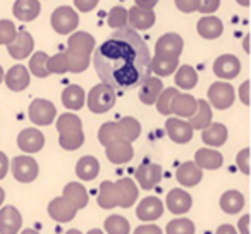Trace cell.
Listing matches in <instances>:
<instances>
[{
	"label": "cell",
	"mask_w": 251,
	"mask_h": 234,
	"mask_svg": "<svg viewBox=\"0 0 251 234\" xmlns=\"http://www.w3.org/2000/svg\"><path fill=\"white\" fill-rule=\"evenodd\" d=\"M176 179L186 188H193L203 179V172L195 162H184L176 171Z\"/></svg>",
	"instance_id": "21"
},
{
	"label": "cell",
	"mask_w": 251,
	"mask_h": 234,
	"mask_svg": "<svg viewBox=\"0 0 251 234\" xmlns=\"http://www.w3.org/2000/svg\"><path fill=\"white\" fill-rule=\"evenodd\" d=\"M105 231L107 234H129V220L122 215H110L105 220Z\"/></svg>",
	"instance_id": "39"
},
{
	"label": "cell",
	"mask_w": 251,
	"mask_h": 234,
	"mask_svg": "<svg viewBox=\"0 0 251 234\" xmlns=\"http://www.w3.org/2000/svg\"><path fill=\"white\" fill-rule=\"evenodd\" d=\"M195 164L200 169H210V171H215V169L222 167L224 157L220 155V152L212 150V148H200L195 154Z\"/></svg>",
	"instance_id": "23"
},
{
	"label": "cell",
	"mask_w": 251,
	"mask_h": 234,
	"mask_svg": "<svg viewBox=\"0 0 251 234\" xmlns=\"http://www.w3.org/2000/svg\"><path fill=\"white\" fill-rule=\"evenodd\" d=\"M127 25L129 28L136 29V31H145V29H150L155 25V14L151 9H143V7H134L129 9L127 12Z\"/></svg>",
	"instance_id": "15"
},
{
	"label": "cell",
	"mask_w": 251,
	"mask_h": 234,
	"mask_svg": "<svg viewBox=\"0 0 251 234\" xmlns=\"http://www.w3.org/2000/svg\"><path fill=\"white\" fill-rule=\"evenodd\" d=\"M4 198H5V193H4V189L0 188V205L4 203Z\"/></svg>",
	"instance_id": "58"
},
{
	"label": "cell",
	"mask_w": 251,
	"mask_h": 234,
	"mask_svg": "<svg viewBox=\"0 0 251 234\" xmlns=\"http://www.w3.org/2000/svg\"><path fill=\"white\" fill-rule=\"evenodd\" d=\"M45 145V136L42 131L35 130V128H28V130L21 131L18 136V147L26 154H36L40 152Z\"/></svg>",
	"instance_id": "17"
},
{
	"label": "cell",
	"mask_w": 251,
	"mask_h": 234,
	"mask_svg": "<svg viewBox=\"0 0 251 234\" xmlns=\"http://www.w3.org/2000/svg\"><path fill=\"white\" fill-rule=\"evenodd\" d=\"M9 171V158L4 152H0V179H4Z\"/></svg>",
	"instance_id": "53"
},
{
	"label": "cell",
	"mask_w": 251,
	"mask_h": 234,
	"mask_svg": "<svg viewBox=\"0 0 251 234\" xmlns=\"http://www.w3.org/2000/svg\"><path fill=\"white\" fill-rule=\"evenodd\" d=\"M95 49V38L90 33L77 31L69 36L67 50L64 52L69 64V71L74 74H79L88 69L90 66V55Z\"/></svg>",
	"instance_id": "2"
},
{
	"label": "cell",
	"mask_w": 251,
	"mask_h": 234,
	"mask_svg": "<svg viewBox=\"0 0 251 234\" xmlns=\"http://www.w3.org/2000/svg\"><path fill=\"white\" fill-rule=\"evenodd\" d=\"M248 42H250V38L246 36V40H244V50H246V52H250V47H248Z\"/></svg>",
	"instance_id": "61"
},
{
	"label": "cell",
	"mask_w": 251,
	"mask_h": 234,
	"mask_svg": "<svg viewBox=\"0 0 251 234\" xmlns=\"http://www.w3.org/2000/svg\"><path fill=\"white\" fill-rule=\"evenodd\" d=\"M182 38L177 33H167V35L160 36L155 45V55L158 57H179L182 52Z\"/></svg>",
	"instance_id": "11"
},
{
	"label": "cell",
	"mask_w": 251,
	"mask_h": 234,
	"mask_svg": "<svg viewBox=\"0 0 251 234\" xmlns=\"http://www.w3.org/2000/svg\"><path fill=\"white\" fill-rule=\"evenodd\" d=\"M239 234H250V215H243L239 219Z\"/></svg>",
	"instance_id": "54"
},
{
	"label": "cell",
	"mask_w": 251,
	"mask_h": 234,
	"mask_svg": "<svg viewBox=\"0 0 251 234\" xmlns=\"http://www.w3.org/2000/svg\"><path fill=\"white\" fill-rule=\"evenodd\" d=\"M239 98L244 105H250V81H244L243 86L239 88Z\"/></svg>",
	"instance_id": "52"
},
{
	"label": "cell",
	"mask_w": 251,
	"mask_h": 234,
	"mask_svg": "<svg viewBox=\"0 0 251 234\" xmlns=\"http://www.w3.org/2000/svg\"><path fill=\"white\" fill-rule=\"evenodd\" d=\"M40 2L38 0H16L12 12L21 21H35L40 14Z\"/></svg>",
	"instance_id": "28"
},
{
	"label": "cell",
	"mask_w": 251,
	"mask_h": 234,
	"mask_svg": "<svg viewBox=\"0 0 251 234\" xmlns=\"http://www.w3.org/2000/svg\"><path fill=\"white\" fill-rule=\"evenodd\" d=\"M115 184H117V189H119V207H122V208L133 207L138 198V188L133 179H129V178L119 179Z\"/></svg>",
	"instance_id": "22"
},
{
	"label": "cell",
	"mask_w": 251,
	"mask_h": 234,
	"mask_svg": "<svg viewBox=\"0 0 251 234\" xmlns=\"http://www.w3.org/2000/svg\"><path fill=\"white\" fill-rule=\"evenodd\" d=\"M236 98V91H234L232 84L224 83V81H217L208 88V100L219 110H226L234 104Z\"/></svg>",
	"instance_id": "7"
},
{
	"label": "cell",
	"mask_w": 251,
	"mask_h": 234,
	"mask_svg": "<svg viewBox=\"0 0 251 234\" xmlns=\"http://www.w3.org/2000/svg\"><path fill=\"white\" fill-rule=\"evenodd\" d=\"M21 234H38V233H36L35 229H25V231H23Z\"/></svg>",
	"instance_id": "59"
},
{
	"label": "cell",
	"mask_w": 251,
	"mask_h": 234,
	"mask_svg": "<svg viewBox=\"0 0 251 234\" xmlns=\"http://www.w3.org/2000/svg\"><path fill=\"white\" fill-rule=\"evenodd\" d=\"M165 202H167V208L172 213H176V215L186 213L193 205V200L189 196V193H186L184 189H179V188L171 189L167 193V200Z\"/></svg>",
	"instance_id": "20"
},
{
	"label": "cell",
	"mask_w": 251,
	"mask_h": 234,
	"mask_svg": "<svg viewBox=\"0 0 251 234\" xmlns=\"http://www.w3.org/2000/svg\"><path fill=\"white\" fill-rule=\"evenodd\" d=\"M227 134L229 133H227V128L224 126V124L210 123L208 126L203 130L201 140H203V143L208 145V147H222L227 141Z\"/></svg>",
	"instance_id": "27"
},
{
	"label": "cell",
	"mask_w": 251,
	"mask_h": 234,
	"mask_svg": "<svg viewBox=\"0 0 251 234\" xmlns=\"http://www.w3.org/2000/svg\"><path fill=\"white\" fill-rule=\"evenodd\" d=\"M134 2H136L138 7H143V9H153L158 4V0H134Z\"/></svg>",
	"instance_id": "55"
},
{
	"label": "cell",
	"mask_w": 251,
	"mask_h": 234,
	"mask_svg": "<svg viewBox=\"0 0 251 234\" xmlns=\"http://www.w3.org/2000/svg\"><path fill=\"white\" fill-rule=\"evenodd\" d=\"M23 217L16 207H2L0 210V234H18Z\"/></svg>",
	"instance_id": "19"
},
{
	"label": "cell",
	"mask_w": 251,
	"mask_h": 234,
	"mask_svg": "<svg viewBox=\"0 0 251 234\" xmlns=\"http://www.w3.org/2000/svg\"><path fill=\"white\" fill-rule=\"evenodd\" d=\"M107 158L112 164H126L134 157V150L129 141L126 140H114L107 145Z\"/></svg>",
	"instance_id": "16"
},
{
	"label": "cell",
	"mask_w": 251,
	"mask_h": 234,
	"mask_svg": "<svg viewBox=\"0 0 251 234\" xmlns=\"http://www.w3.org/2000/svg\"><path fill=\"white\" fill-rule=\"evenodd\" d=\"M117 124V134L121 140H126L133 143L134 140H138L141 134V124L138 123L134 117H122Z\"/></svg>",
	"instance_id": "32"
},
{
	"label": "cell",
	"mask_w": 251,
	"mask_h": 234,
	"mask_svg": "<svg viewBox=\"0 0 251 234\" xmlns=\"http://www.w3.org/2000/svg\"><path fill=\"white\" fill-rule=\"evenodd\" d=\"M236 2L239 5H243V7H248V5H250V0H236Z\"/></svg>",
	"instance_id": "57"
},
{
	"label": "cell",
	"mask_w": 251,
	"mask_h": 234,
	"mask_svg": "<svg viewBox=\"0 0 251 234\" xmlns=\"http://www.w3.org/2000/svg\"><path fill=\"white\" fill-rule=\"evenodd\" d=\"M88 234H103V233H101L100 229H93V231H90Z\"/></svg>",
	"instance_id": "63"
},
{
	"label": "cell",
	"mask_w": 251,
	"mask_h": 234,
	"mask_svg": "<svg viewBox=\"0 0 251 234\" xmlns=\"http://www.w3.org/2000/svg\"><path fill=\"white\" fill-rule=\"evenodd\" d=\"M167 234H195V224L189 219H174L165 227Z\"/></svg>",
	"instance_id": "43"
},
{
	"label": "cell",
	"mask_w": 251,
	"mask_h": 234,
	"mask_svg": "<svg viewBox=\"0 0 251 234\" xmlns=\"http://www.w3.org/2000/svg\"><path fill=\"white\" fill-rule=\"evenodd\" d=\"M162 174H164V171H162L160 165L141 164L140 167L136 169V172H134V179H136L138 184L143 189H153L155 186L160 182Z\"/></svg>",
	"instance_id": "12"
},
{
	"label": "cell",
	"mask_w": 251,
	"mask_h": 234,
	"mask_svg": "<svg viewBox=\"0 0 251 234\" xmlns=\"http://www.w3.org/2000/svg\"><path fill=\"white\" fill-rule=\"evenodd\" d=\"M29 119L33 121V124H38V126H49L55 119V105L49 100H43V98H36L29 105Z\"/></svg>",
	"instance_id": "8"
},
{
	"label": "cell",
	"mask_w": 251,
	"mask_h": 234,
	"mask_svg": "<svg viewBox=\"0 0 251 234\" xmlns=\"http://www.w3.org/2000/svg\"><path fill=\"white\" fill-rule=\"evenodd\" d=\"M4 81V69H2V66H0V83Z\"/></svg>",
	"instance_id": "62"
},
{
	"label": "cell",
	"mask_w": 251,
	"mask_h": 234,
	"mask_svg": "<svg viewBox=\"0 0 251 234\" xmlns=\"http://www.w3.org/2000/svg\"><path fill=\"white\" fill-rule=\"evenodd\" d=\"M165 131H167L169 138H171L174 143L184 145L188 141H191L193 138V128L189 123L179 119V117H169L167 123H165Z\"/></svg>",
	"instance_id": "9"
},
{
	"label": "cell",
	"mask_w": 251,
	"mask_h": 234,
	"mask_svg": "<svg viewBox=\"0 0 251 234\" xmlns=\"http://www.w3.org/2000/svg\"><path fill=\"white\" fill-rule=\"evenodd\" d=\"M179 93L177 88H167V90H162V93L158 95L157 98V110L164 115H171L172 114V102H174V97Z\"/></svg>",
	"instance_id": "41"
},
{
	"label": "cell",
	"mask_w": 251,
	"mask_h": 234,
	"mask_svg": "<svg viewBox=\"0 0 251 234\" xmlns=\"http://www.w3.org/2000/svg\"><path fill=\"white\" fill-rule=\"evenodd\" d=\"M177 66H179V57L155 55L153 59H150V69H151V73H155L157 76H169V74L177 69Z\"/></svg>",
	"instance_id": "37"
},
{
	"label": "cell",
	"mask_w": 251,
	"mask_h": 234,
	"mask_svg": "<svg viewBox=\"0 0 251 234\" xmlns=\"http://www.w3.org/2000/svg\"><path fill=\"white\" fill-rule=\"evenodd\" d=\"M114 140H119L117 124L115 123H105L103 126L100 128V131H98V141H100L103 147H107V145Z\"/></svg>",
	"instance_id": "45"
},
{
	"label": "cell",
	"mask_w": 251,
	"mask_h": 234,
	"mask_svg": "<svg viewBox=\"0 0 251 234\" xmlns=\"http://www.w3.org/2000/svg\"><path fill=\"white\" fill-rule=\"evenodd\" d=\"M196 110V98L186 93H177L172 102V114L177 117H191Z\"/></svg>",
	"instance_id": "33"
},
{
	"label": "cell",
	"mask_w": 251,
	"mask_h": 234,
	"mask_svg": "<svg viewBox=\"0 0 251 234\" xmlns=\"http://www.w3.org/2000/svg\"><path fill=\"white\" fill-rule=\"evenodd\" d=\"M215 234H237V231L234 229L230 224H224V226H220L219 229H217Z\"/></svg>",
	"instance_id": "56"
},
{
	"label": "cell",
	"mask_w": 251,
	"mask_h": 234,
	"mask_svg": "<svg viewBox=\"0 0 251 234\" xmlns=\"http://www.w3.org/2000/svg\"><path fill=\"white\" fill-rule=\"evenodd\" d=\"M213 73H215V76H219L220 79H234V78L241 73L239 59L230 55V53L220 55L219 59L213 62Z\"/></svg>",
	"instance_id": "13"
},
{
	"label": "cell",
	"mask_w": 251,
	"mask_h": 234,
	"mask_svg": "<svg viewBox=\"0 0 251 234\" xmlns=\"http://www.w3.org/2000/svg\"><path fill=\"white\" fill-rule=\"evenodd\" d=\"M66 234H83V233H79V231H77V229H69Z\"/></svg>",
	"instance_id": "60"
},
{
	"label": "cell",
	"mask_w": 251,
	"mask_h": 234,
	"mask_svg": "<svg viewBox=\"0 0 251 234\" xmlns=\"http://www.w3.org/2000/svg\"><path fill=\"white\" fill-rule=\"evenodd\" d=\"M84 102H86V93L77 84H71V86H67L62 91V104L69 110H79V108H83Z\"/></svg>",
	"instance_id": "30"
},
{
	"label": "cell",
	"mask_w": 251,
	"mask_h": 234,
	"mask_svg": "<svg viewBox=\"0 0 251 234\" xmlns=\"http://www.w3.org/2000/svg\"><path fill=\"white\" fill-rule=\"evenodd\" d=\"M9 167H11L14 179H18L19 182H31L38 176V162L29 155L14 157Z\"/></svg>",
	"instance_id": "5"
},
{
	"label": "cell",
	"mask_w": 251,
	"mask_h": 234,
	"mask_svg": "<svg viewBox=\"0 0 251 234\" xmlns=\"http://www.w3.org/2000/svg\"><path fill=\"white\" fill-rule=\"evenodd\" d=\"M176 5H177V9L181 12H186V14H189V12H195L196 7H198V0H174Z\"/></svg>",
	"instance_id": "49"
},
{
	"label": "cell",
	"mask_w": 251,
	"mask_h": 234,
	"mask_svg": "<svg viewBox=\"0 0 251 234\" xmlns=\"http://www.w3.org/2000/svg\"><path fill=\"white\" fill-rule=\"evenodd\" d=\"M16 26L9 19H2L0 21V45H9L16 36Z\"/></svg>",
	"instance_id": "46"
},
{
	"label": "cell",
	"mask_w": 251,
	"mask_h": 234,
	"mask_svg": "<svg viewBox=\"0 0 251 234\" xmlns=\"http://www.w3.org/2000/svg\"><path fill=\"white\" fill-rule=\"evenodd\" d=\"M164 90V84L158 78H151L148 76L143 83L140 84V100L145 105H153L157 102L158 95Z\"/></svg>",
	"instance_id": "25"
},
{
	"label": "cell",
	"mask_w": 251,
	"mask_h": 234,
	"mask_svg": "<svg viewBox=\"0 0 251 234\" xmlns=\"http://www.w3.org/2000/svg\"><path fill=\"white\" fill-rule=\"evenodd\" d=\"M236 164H237V167L241 169V172L250 174V150H248V148H244V150H241L239 154H237Z\"/></svg>",
	"instance_id": "48"
},
{
	"label": "cell",
	"mask_w": 251,
	"mask_h": 234,
	"mask_svg": "<svg viewBox=\"0 0 251 234\" xmlns=\"http://www.w3.org/2000/svg\"><path fill=\"white\" fill-rule=\"evenodd\" d=\"M115 105V90L105 83L93 86L88 93V108L93 114H105Z\"/></svg>",
	"instance_id": "4"
},
{
	"label": "cell",
	"mask_w": 251,
	"mask_h": 234,
	"mask_svg": "<svg viewBox=\"0 0 251 234\" xmlns=\"http://www.w3.org/2000/svg\"><path fill=\"white\" fill-rule=\"evenodd\" d=\"M150 50L136 29H115L97 50L93 64L97 74L114 90L136 88L150 76Z\"/></svg>",
	"instance_id": "1"
},
{
	"label": "cell",
	"mask_w": 251,
	"mask_h": 234,
	"mask_svg": "<svg viewBox=\"0 0 251 234\" xmlns=\"http://www.w3.org/2000/svg\"><path fill=\"white\" fill-rule=\"evenodd\" d=\"M97 202L101 208L110 210L114 207H119V189L115 182L103 181L100 184V193L97 196Z\"/></svg>",
	"instance_id": "26"
},
{
	"label": "cell",
	"mask_w": 251,
	"mask_h": 234,
	"mask_svg": "<svg viewBox=\"0 0 251 234\" xmlns=\"http://www.w3.org/2000/svg\"><path fill=\"white\" fill-rule=\"evenodd\" d=\"M220 0H198V7L196 11H200L201 14H213L219 9Z\"/></svg>",
	"instance_id": "47"
},
{
	"label": "cell",
	"mask_w": 251,
	"mask_h": 234,
	"mask_svg": "<svg viewBox=\"0 0 251 234\" xmlns=\"http://www.w3.org/2000/svg\"><path fill=\"white\" fill-rule=\"evenodd\" d=\"M212 123V108L206 100H196V110L189 117V124L193 130H205Z\"/></svg>",
	"instance_id": "31"
},
{
	"label": "cell",
	"mask_w": 251,
	"mask_h": 234,
	"mask_svg": "<svg viewBox=\"0 0 251 234\" xmlns=\"http://www.w3.org/2000/svg\"><path fill=\"white\" fill-rule=\"evenodd\" d=\"M5 84L12 91H23L29 86V73L25 66H14L5 74Z\"/></svg>",
	"instance_id": "24"
},
{
	"label": "cell",
	"mask_w": 251,
	"mask_h": 234,
	"mask_svg": "<svg viewBox=\"0 0 251 234\" xmlns=\"http://www.w3.org/2000/svg\"><path fill=\"white\" fill-rule=\"evenodd\" d=\"M59 143L64 150H77L84 143V133L81 119L76 114H62L57 119Z\"/></svg>",
	"instance_id": "3"
},
{
	"label": "cell",
	"mask_w": 251,
	"mask_h": 234,
	"mask_svg": "<svg viewBox=\"0 0 251 234\" xmlns=\"http://www.w3.org/2000/svg\"><path fill=\"white\" fill-rule=\"evenodd\" d=\"M198 35L205 40H215L222 35L224 31V25L219 18H212V16H206V18H201L198 21Z\"/></svg>",
	"instance_id": "29"
},
{
	"label": "cell",
	"mask_w": 251,
	"mask_h": 234,
	"mask_svg": "<svg viewBox=\"0 0 251 234\" xmlns=\"http://www.w3.org/2000/svg\"><path fill=\"white\" fill-rule=\"evenodd\" d=\"M47 69H49L50 74H64L69 71V64H67V59L64 55V52L55 53L53 57H49L47 60Z\"/></svg>",
	"instance_id": "44"
},
{
	"label": "cell",
	"mask_w": 251,
	"mask_h": 234,
	"mask_svg": "<svg viewBox=\"0 0 251 234\" xmlns=\"http://www.w3.org/2000/svg\"><path fill=\"white\" fill-rule=\"evenodd\" d=\"M107 23L112 29H122L127 26V11L121 5L117 7H112L108 11V16H107Z\"/></svg>",
	"instance_id": "42"
},
{
	"label": "cell",
	"mask_w": 251,
	"mask_h": 234,
	"mask_svg": "<svg viewBox=\"0 0 251 234\" xmlns=\"http://www.w3.org/2000/svg\"><path fill=\"white\" fill-rule=\"evenodd\" d=\"M100 172V162L97 160L91 155H86V157L79 158V162L76 164V174L79 179L83 181H91L95 179Z\"/></svg>",
	"instance_id": "35"
},
{
	"label": "cell",
	"mask_w": 251,
	"mask_h": 234,
	"mask_svg": "<svg viewBox=\"0 0 251 234\" xmlns=\"http://www.w3.org/2000/svg\"><path fill=\"white\" fill-rule=\"evenodd\" d=\"M79 25V16L74 12L73 7L69 5H62V7L55 9L52 14V28L55 29L59 35H69Z\"/></svg>",
	"instance_id": "6"
},
{
	"label": "cell",
	"mask_w": 251,
	"mask_h": 234,
	"mask_svg": "<svg viewBox=\"0 0 251 234\" xmlns=\"http://www.w3.org/2000/svg\"><path fill=\"white\" fill-rule=\"evenodd\" d=\"M134 234H164V233H162L160 227L155 226V224H145V226L136 227Z\"/></svg>",
	"instance_id": "51"
},
{
	"label": "cell",
	"mask_w": 251,
	"mask_h": 234,
	"mask_svg": "<svg viewBox=\"0 0 251 234\" xmlns=\"http://www.w3.org/2000/svg\"><path fill=\"white\" fill-rule=\"evenodd\" d=\"M64 196L76 207L77 210L79 208H84L88 205V193H86V188H84L81 182H69V184L64 188Z\"/></svg>",
	"instance_id": "36"
},
{
	"label": "cell",
	"mask_w": 251,
	"mask_h": 234,
	"mask_svg": "<svg viewBox=\"0 0 251 234\" xmlns=\"http://www.w3.org/2000/svg\"><path fill=\"white\" fill-rule=\"evenodd\" d=\"M164 213V203H162L160 198L157 196H147L140 202V205L136 207V215L140 220H147V222H151V220H157L158 217H162Z\"/></svg>",
	"instance_id": "18"
},
{
	"label": "cell",
	"mask_w": 251,
	"mask_h": 234,
	"mask_svg": "<svg viewBox=\"0 0 251 234\" xmlns=\"http://www.w3.org/2000/svg\"><path fill=\"white\" fill-rule=\"evenodd\" d=\"M244 207V196L243 193H239L237 189H229L220 196V208L226 213H239Z\"/></svg>",
	"instance_id": "34"
},
{
	"label": "cell",
	"mask_w": 251,
	"mask_h": 234,
	"mask_svg": "<svg viewBox=\"0 0 251 234\" xmlns=\"http://www.w3.org/2000/svg\"><path fill=\"white\" fill-rule=\"evenodd\" d=\"M198 83V73L191 66H181L176 73V84L182 90H191Z\"/></svg>",
	"instance_id": "38"
},
{
	"label": "cell",
	"mask_w": 251,
	"mask_h": 234,
	"mask_svg": "<svg viewBox=\"0 0 251 234\" xmlns=\"http://www.w3.org/2000/svg\"><path fill=\"white\" fill-rule=\"evenodd\" d=\"M77 208L66 198V196H59L53 198L49 203V215L52 217L55 222H71L76 217Z\"/></svg>",
	"instance_id": "10"
},
{
	"label": "cell",
	"mask_w": 251,
	"mask_h": 234,
	"mask_svg": "<svg viewBox=\"0 0 251 234\" xmlns=\"http://www.w3.org/2000/svg\"><path fill=\"white\" fill-rule=\"evenodd\" d=\"M33 47H35L33 36L29 35L28 31H19V33H16L14 40L7 45V50L12 59L21 60V59H26V57L33 52Z\"/></svg>",
	"instance_id": "14"
},
{
	"label": "cell",
	"mask_w": 251,
	"mask_h": 234,
	"mask_svg": "<svg viewBox=\"0 0 251 234\" xmlns=\"http://www.w3.org/2000/svg\"><path fill=\"white\" fill-rule=\"evenodd\" d=\"M98 0H74V5H76L77 11L81 12H90L97 7Z\"/></svg>",
	"instance_id": "50"
},
{
	"label": "cell",
	"mask_w": 251,
	"mask_h": 234,
	"mask_svg": "<svg viewBox=\"0 0 251 234\" xmlns=\"http://www.w3.org/2000/svg\"><path fill=\"white\" fill-rule=\"evenodd\" d=\"M47 60L49 55L45 52H35L33 57L29 59V71L33 73V76L36 78H47L49 76V69H47Z\"/></svg>",
	"instance_id": "40"
}]
</instances>
